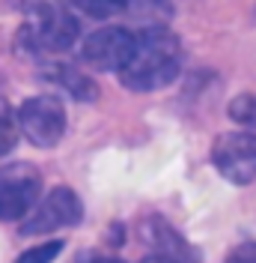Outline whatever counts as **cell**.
<instances>
[{"instance_id":"8fae6325","label":"cell","mask_w":256,"mask_h":263,"mask_svg":"<svg viewBox=\"0 0 256 263\" xmlns=\"http://www.w3.org/2000/svg\"><path fill=\"white\" fill-rule=\"evenodd\" d=\"M122 3H125V12H131V15H146V12L167 9L170 0H122Z\"/></svg>"},{"instance_id":"ba28073f","label":"cell","mask_w":256,"mask_h":263,"mask_svg":"<svg viewBox=\"0 0 256 263\" xmlns=\"http://www.w3.org/2000/svg\"><path fill=\"white\" fill-rule=\"evenodd\" d=\"M48 75L60 84L63 90H69L75 99H83V102L96 99V87H93V81H90L87 75H80L78 69H72V66H54Z\"/></svg>"},{"instance_id":"6da1fadb","label":"cell","mask_w":256,"mask_h":263,"mask_svg":"<svg viewBox=\"0 0 256 263\" xmlns=\"http://www.w3.org/2000/svg\"><path fill=\"white\" fill-rule=\"evenodd\" d=\"M179 39L164 27H149L134 36V51L119 69V78L128 90H161L179 72Z\"/></svg>"},{"instance_id":"4fadbf2b","label":"cell","mask_w":256,"mask_h":263,"mask_svg":"<svg viewBox=\"0 0 256 263\" xmlns=\"http://www.w3.org/2000/svg\"><path fill=\"white\" fill-rule=\"evenodd\" d=\"M143 263H176V260H170V257H164V254H152V257H146Z\"/></svg>"},{"instance_id":"5b68a950","label":"cell","mask_w":256,"mask_h":263,"mask_svg":"<svg viewBox=\"0 0 256 263\" xmlns=\"http://www.w3.org/2000/svg\"><path fill=\"white\" fill-rule=\"evenodd\" d=\"M80 215H83L80 197L72 189L57 185V189H51L45 195V200H39L30 210L21 233L36 236V233H51V230H60V228H72V224L80 221Z\"/></svg>"},{"instance_id":"277c9868","label":"cell","mask_w":256,"mask_h":263,"mask_svg":"<svg viewBox=\"0 0 256 263\" xmlns=\"http://www.w3.org/2000/svg\"><path fill=\"white\" fill-rule=\"evenodd\" d=\"M211 162L236 185H247L256 180V135L253 132H226L211 147Z\"/></svg>"},{"instance_id":"7c38bea8","label":"cell","mask_w":256,"mask_h":263,"mask_svg":"<svg viewBox=\"0 0 256 263\" xmlns=\"http://www.w3.org/2000/svg\"><path fill=\"white\" fill-rule=\"evenodd\" d=\"M226 263H256V242H250V246H239L236 251H229Z\"/></svg>"},{"instance_id":"52a82bcc","label":"cell","mask_w":256,"mask_h":263,"mask_svg":"<svg viewBox=\"0 0 256 263\" xmlns=\"http://www.w3.org/2000/svg\"><path fill=\"white\" fill-rule=\"evenodd\" d=\"M143 236H146V242L152 246V251H158V254L170 257V260L182 263L185 257H188V246H185V239H182L167 221H161V218H149V221H146Z\"/></svg>"},{"instance_id":"8992f818","label":"cell","mask_w":256,"mask_h":263,"mask_svg":"<svg viewBox=\"0 0 256 263\" xmlns=\"http://www.w3.org/2000/svg\"><path fill=\"white\" fill-rule=\"evenodd\" d=\"M134 51V36L122 27H101L83 39V60L101 72H119Z\"/></svg>"},{"instance_id":"5bb4252c","label":"cell","mask_w":256,"mask_h":263,"mask_svg":"<svg viewBox=\"0 0 256 263\" xmlns=\"http://www.w3.org/2000/svg\"><path fill=\"white\" fill-rule=\"evenodd\" d=\"M87 263H125V260H119V257H93V260H87Z\"/></svg>"},{"instance_id":"7a4b0ae2","label":"cell","mask_w":256,"mask_h":263,"mask_svg":"<svg viewBox=\"0 0 256 263\" xmlns=\"http://www.w3.org/2000/svg\"><path fill=\"white\" fill-rule=\"evenodd\" d=\"M42 177L30 162H12L0 167V221H18L39 203Z\"/></svg>"},{"instance_id":"3957f363","label":"cell","mask_w":256,"mask_h":263,"mask_svg":"<svg viewBox=\"0 0 256 263\" xmlns=\"http://www.w3.org/2000/svg\"><path fill=\"white\" fill-rule=\"evenodd\" d=\"M15 123L30 144L54 147L66 135V108L57 96H33L18 108Z\"/></svg>"},{"instance_id":"30bf717a","label":"cell","mask_w":256,"mask_h":263,"mask_svg":"<svg viewBox=\"0 0 256 263\" xmlns=\"http://www.w3.org/2000/svg\"><path fill=\"white\" fill-rule=\"evenodd\" d=\"M60 251H63V242H60V239H51V242H45V246H36V248L21 251V257H18L15 263H51Z\"/></svg>"},{"instance_id":"9c48e42d","label":"cell","mask_w":256,"mask_h":263,"mask_svg":"<svg viewBox=\"0 0 256 263\" xmlns=\"http://www.w3.org/2000/svg\"><path fill=\"white\" fill-rule=\"evenodd\" d=\"M63 6H72V9H80L93 18H111L125 12V3L122 0H60Z\"/></svg>"}]
</instances>
